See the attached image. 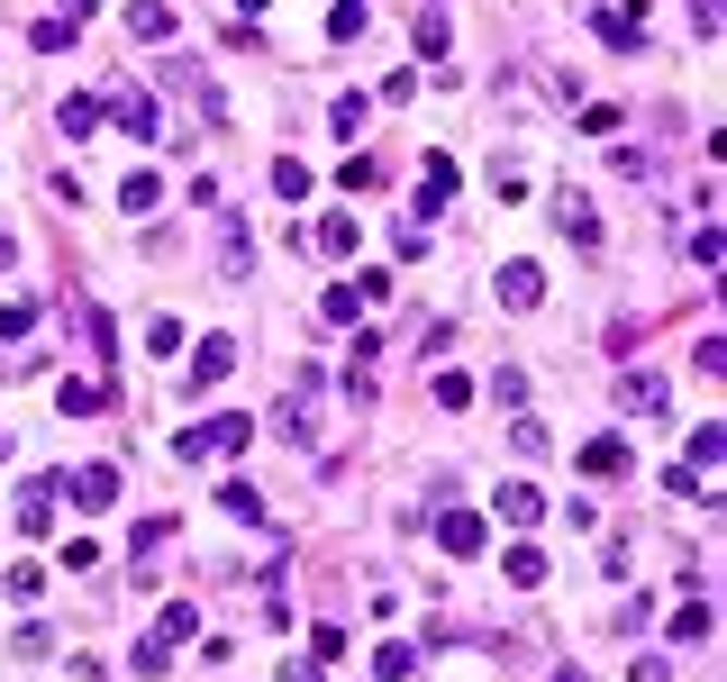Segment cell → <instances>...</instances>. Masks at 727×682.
<instances>
[{
	"instance_id": "6da1fadb",
	"label": "cell",
	"mask_w": 727,
	"mask_h": 682,
	"mask_svg": "<svg viewBox=\"0 0 727 682\" xmlns=\"http://www.w3.org/2000/svg\"><path fill=\"white\" fill-rule=\"evenodd\" d=\"M246 437H255V419L227 410V419H192L173 437V455H182V464H219V455H246Z\"/></svg>"
},
{
	"instance_id": "7a4b0ae2",
	"label": "cell",
	"mask_w": 727,
	"mask_h": 682,
	"mask_svg": "<svg viewBox=\"0 0 727 682\" xmlns=\"http://www.w3.org/2000/svg\"><path fill=\"white\" fill-rule=\"evenodd\" d=\"M382 292H392V273H364V283H328V292H319V319H328V327H355V319H364V300H382Z\"/></svg>"
},
{
	"instance_id": "3957f363",
	"label": "cell",
	"mask_w": 727,
	"mask_h": 682,
	"mask_svg": "<svg viewBox=\"0 0 727 682\" xmlns=\"http://www.w3.org/2000/svg\"><path fill=\"white\" fill-rule=\"evenodd\" d=\"M227 373H237V337H200L192 346V392H219Z\"/></svg>"
},
{
	"instance_id": "277c9868",
	"label": "cell",
	"mask_w": 727,
	"mask_h": 682,
	"mask_svg": "<svg viewBox=\"0 0 727 682\" xmlns=\"http://www.w3.org/2000/svg\"><path fill=\"white\" fill-rule=\"evenodd\" d=\"M64 492H73V510H110V500H119V464H83V473H64Z\"/></svg>"
},
{
	"instance_id": "5b68a950",
	"label": "cell",
	"mask_w": 727,
	"mask_h": 682,
	"mask_svg": "<svg viewBox=\"0 0 727 682\" xmlns=\"http://www.w3.org/2000/svg\"><path fill=\"white\" fill-rule=\"evenodd\" d=\"M555 227H564V237L582 246V256L601 246V219H591V200H582V191H555Z\"/></svg>"
},
{
	"instance_id": "8992f818",
	"label": "cell",
	"mask_w": 727,
	"mask_h": 682,
	"mask_svg": "<svg viewBox=\"0 0 727 682\" xmlns=\"http://www.w3.org/2000/svg\"><path fill=\"white\" fill-rule=\"evenodd\" d=\"M574 464H582V483H618V473H628V446H618V437H591Z\"/></svg>"
},
{
	"instance_id": "52a82bcc",
	"label": "cell",
	"mask_w": 727,
	"mask_h": 682,
	"mask_svg": "<svg viewBox=\"0 0 727 682\" xmlns=\"http://www.w3.org/2000/svg\"><path fill=\"white\" fill-rule=\"evenodd\" d=\"M618 400H628V410H664V400H673V383H664L655 364H637V373H618Z\"/></svg>"
},
{
	"instance_id": "ba28073f",
	"label": "cell",
	"mask_w": 727,
	"mask_h": 682,
	"mask_svg": "<svg viewBox=\"0 0 727 682\" xmlns=\"http://www.w3.org/2000/svg\"><path fill=\"white\" fill-rule=\"evenodd\" d=\"M591 37H609V46H637V37H645V18L628 10V0H609V10H591Z\"/></svg>"
},
{
	"instance_id": "9c48e42d",
	"label": "cell",
	"mask_w": 727,
	"mask_h": 682,
	"mask_svg": "<svg viewBox=\"0 0 727 682\" xmlns=\"http://www.w3.org/2000/svg\"><path fill=\"white\" fill-rule=\"evenodd\" d=\"M436 546H446V555H482V519L473 510H446V519H436Z\"/></svg>"
},
{
	"instance_id": "30bf717a",
	"label": "cell",
	"mask_w": 727,
	"mask_h": 682,
	"mask_svg": "<svg viewBox=\"0 0 727 682\" xmlns=\"http://www.w3.org/2000/svg\"><path fill=\"white\" fill-rule=\"evenodd\" d=\"M56 410H64V419H91V410H110V383H83V373H73V383L56 392Z\"/></svg>"
},
{
	"instance_id": "8fae6325",
	"label": "cell",
	"mask_w": 727,
	"mask_h": 682,
	"mask_svg": "<svg viewBox=\"0 0 727 682\" xmlns=\"http://www.w3.org/2000/svg\"><path fill=\"white\" fill-rule=\"evenodd\" d=\"M501 300H509V310H537V300H545V273L537 264H509L501 273Z\"/></svg>"
},
{
	"instance_id": "7c38bea8",
	"label": "cell",
	"mask_w": 727,
	"mask_h": 682,
	"mask_svg": "<svg viewBox=\"0 0 727 682\" xmlns=\"http://www.w3.org/2000/svg\"><path fill=\"white\" fill-rule=\"evenodd\" d=\"M491 510H501L509 528H537V519H545V500H537L528 483H501V500H491Z\"/></svg>"
},
{
	"instance_id": "4fadbf2b",
	"label": "cell",
	"mask_w": 727,
	"mask_h": 682,
	"mask_svg": "<svg viewBox=\"0 0 727 682\" xmlns=\"http://www.w3.org/2000/svg\"><path fill=\"white\" fill-rule=\"evenodd\" d=\"M56 119H64V137H73V146H91V128H100V100H91V91H73Z\"/></svg>"
},
{
	"instance_id": "5bb4252c",
	"label": "cell",
	"mask_w": 727,
	"mask_h": 682,
	"mask_svg": "<svg viewBox=\"0 0 727 682\" xmlns=\"http://www.w3.org/2000/svg\"><path fill=\"white\" fill-rule=\"evenodd\" d=\"M355 237H364L355 219H319V227H309V246H319V256H355Z\"/></svg>"
},
{
	"instance_id": "9a60e30c",
	"label": "cell",
	"mask_w": 727,
	"mask_h": 682,
	"mask_svg": "<svg viewBox=\"0 0 727 682\" xmlns=\"http://www.w3.org/2000/svg\"><path fill=\"white\" fill-rule=\"evenodd\" d=\"M127 28H137L146 46H164V37H173V10H164V0H137V10H127Z\"/></svg>"
},
{
	"instance_id": "2e32d148",
	"label": "cell",
	"mask_w": 727,
	"mask_h": 682,
	"mask_svg": "<svg viewBox=\"0 0 727 682\" xmlns=\"http://www.w3.org/2000/svg\"><path fill=\"white\" fill-rule=\"evenodd\" d=\"M192 628H200V610H192V600H164V610H155V637H164V646H182Z\"/></svg>"
},
{
	"instance_id": "e0dca14e",
	"label": "cell",
	"mask_w": 727,
	"mask_h": 682,
	"mask_svg": "<svg viewBox=\"0 0 727 682\" xmlns=\"http://www.w3.org/2000/svg\"><path fill=\"white\" fill-rule=\"evenodd\" d=\"M155 200H164V183H155V173H127V183H119V210H127V219H146Z\"/></svg>"
},
{
	"instance_id": "ac0fdd59",
	"label": "cell",
	"mask_w": 727,
	"mask_h": 682,
	"mask_svg": "<svg viewBox=\"0 0 727 682\" xmlns=\"http://www.w3.org/2000/svg\"><path fill=\"white\" fill-rule=\"evenodd\" d=\"M501 573H509L518 592H537V583H545V555H537V546H509V555H501Z\"/></svg>"
},
{
	"instance_id": "d6986e66",
	"label": "cell",
	"mask_w": 727,
	"mask_h": 682,
	"mask_svg": "<svg viewBox=\"0 0 727 682\" xmlns=\"http://www.w3.org/2000/svg\"><path fill=\"white\" fill-rule=\"evenodd\" d=\"M119 128L137 137V146H155V100H146V91H127V100H119Z\"/></svg>"
},
{
	"instance_id": "ffe728a7",
	"label": "cell",
	"mask_w": 727,
	"mask_h": 682,
	"mask_svg": "<svg viewBox=\"0 0 727 682\" xmlns=\"http://www.w3.org/2000/svg\"><path fill=\"white\" fill-rule=\"evenodd\" d=\"M718 455H727V427H691V473H718Z\"/></svg>"
},
{
	"instance_id": "44dd1931",
	"label": "cell",
	"mask_w": 727,
	"mask_h": 682,
	"mask_svg": "<svg viewBox=\"0 0 727 682\" xmlns=\"http://www.w3.org/2000/svg\"><path fill=\"white\" fill-rule=\"evenodd\" d=\"M364 18H373L364 0H336V10H328V37H336V46H355V37H364Z\"/></svg>"
},
{
	"instance_id": "7402d4cb",
	"label": "cell",
	"mask_w": 727,
	"mask_h": 682,
	"mask_svg": "<svg viewBox=\"0 0 727 682\" xmlns=\"http://www.w3.org/2000/svg\"><path fill=\"white\" fill-rule=\"evenodd\" d=\"M219 510H227V519H246V528H255V519H264V500H255V483H219Z\"/></svg>"
},
{
	"instance_id": "603a6c76",
	"label": "cell",
	"mask_w": 727,
	"mask_h": 682,
	"mask_svg": "<svg viewBox=\"0 0 727 682\" xmlns=\"http://www.w3.org/2000/svg\"><path fill=\"white\" fill-rule=\"evenodd\" d=\"M409 665H419V646H401V637L373 646V673H382V682H409Z\"/></svg>"
},
{
	"instance_id": "cb8c5ba5",
	"label": "cell",
	"mask_w": 727,
	"mask_h": 682,
	"mask_svg": "<svg viewBox=\"0 0 727 682\" xmlns=\"http://www.w3.org/2000/svg\"><path fill=\"white\" fill-rule=\"evenodd\" d=\"M273 191L282 200H309V164L300 156H273Z\"/></svg>"
},
{
	"instance_id": "d4e9b609",
	"label": "cell",
	"mask_w": 727,
	"mask_h": 682,
	"mask_svg": "<svg viewBox=\"0 0 727 682\" xmlns=\"http://www.w3.org/2000/svg\"><path fill=\"white\" fill-rule=\"evenodd\" d=\"M428 400H436V410H464V400H473V373H436Z\"/></svg>"
},
{
	"instance_id": "484cf974",
	"label": "cell",
	"mask_w": 727,
	"mask_h": 682,
	"mask_svg": "<svg viewBox=\"0 0 727 682\" xmlns=\"http://www.w3.org/2000/svg\"><path fill=\"white\" fill-rule=\"evenodd\" d=\"M710 637V600H691V610H673V646H700Z\"/></svg>"
},
{
	"instance_id": "4316f807",
	"label": "cell",
	"mask_w": 727,
	"mask_h": 682,
	"mask_svg": "<svg viewBox=\"0 0 727 682\" xmlns=\"http://www.w3.org/2000/svg\"><path fill=\"white\" fill-rule=\"evenodd\" d=\"M28 327H37V300H0V346L28 337Z\"/></svg>"
},
{
	"instance_id": "83f0119b",
	"label": "cell",
	"mask_w": 727,
	"mask_h": 682,
	"mask_svg": "<svg viewBox=\"0 0 727 682\" xmlns=\"http://www.w3.org/2000/svg\"><path fill=\"white\" fill-rule=\"evenodd\" d=\"M28 46H37V55H64V46H73V28H64V18H37V28H28Z\"/></svg>"
},
{
	"instance_id": "f1b7e54d",
	"label": "cell",
	"mask_w": 727,
	"mask_h": 682,
	"mask_svg": "<svg viewBox=\"0 0 727 682\" xmlns=\"http://www.w3.org/2000/svg\"><path fill=\"white\" fill-rule=\"evenodd\" d=\"M336 183H346V191H382V164H373V156H346V173H336Z\"/></svg>"
},
{
	"instance_id": "f546056e",
	"label": "cell",
	"mask_w": 727,
	"mask_h": 682,
	"mask_svg": "<svg viewBox=\"0 0 727 682\" xmlns=\"http://www.w3.org/2000/svg\"><path fill=\"white\" fill-rule=\"evenodd\" d=\"M491 191H501V200H518V191H528V164H518V156H501V164H491Z\"/></svg>"
},
{
	"instance_id": "4dcf8cb0",
	"label": "cell",
	"mask_w": 727,
	"mask_h": 682,
	"mask_svg": "<svg viewBox=\"0 0 727 682\" xmlns=\"http://www.w3.org/2000/svg\"><path fill=\"white\" fill-rule=\"evenodd\" d=\"M446 46H455V37H446V10H428V18H419V55H446Z\"/></svg>"
},
{
	"instance_id": "1f68e13d",
	"label": "cell",
	"mask_w": 727,
	"mask_h": 682,
	"mask_svg": "<svg viewBox=\"0 0 727 682\" xmlns=\"http://www.w3.org/2000/svg\"><path fill=\"white\" fill-rule=\"evenodd\" d=\"M282 682H319V655H292V665H282Z\"/></svg>"
},
{
	"instance_id": "d6a6232c",
	"label": "cell",
	"mask_w": 727,
	"mask_h": 682,
	"mask_svg": "<svg viewBox=\"0 0 727 682\" xmlns=\"http://www.w3.org/2000/svg\"><path fill=\"white\" fill-rule=\"evenodd\" d=\"M91 10H100V0H64V10H56V18H64V28H83V18H91Z\"/></svg>"
},
{
	"instance_id": "836d02e7",
	"label": "cell",
	"mask_w": 727,
	"mask_h": 682,
	"mask_svg": "<svg viewBox=\"0 0 727 682\" xmlns=\"http://www.w3.org/2000/svg\"><path fill=\"white\" fill-rule=\"evenodd\" d=\"M264 10H273V0H237V18H264Z\"/></svg>"
},
{
	"instance_id": "e575fe53",
	"label": "cell",
	"mask_w": 727,
	"mask_h": 682,
	"mask_svg": "<svg viewBox=\"0 0 727 682\" xmlns=\"http://www.w3.org/2000/svg\"><path fill=\"white\" fill-rule=\"evenodd\" d=\"M555 682H591V673H582V665H564V673H555Z\"/></svg>"
}]
</instances>
